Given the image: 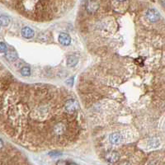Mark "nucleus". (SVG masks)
<instances>
[{"label":"nucleus","mask_w":165,"mask_h":165,"mask_svg":"<svg viewBox=\"0 0 165 165\" xmlns=\"http://www.w3.org/2000/svg\"><path fill=\"white\" fill-rule=\"evenodd\" d=\"M22 35L23 37H25L27 39H30L34 37V31L29 27H25L22 30Z\"/></svg>","instance_id":"obj_5"},{"label":"nucleus","mask_w":165,"mask_h":165,"mask_svg":"<svg viewBox=\"0 0 165 165\" xmlns=\"http://www.w3.org/2000/svg\"><path fill=\"white\" fill-rule=\"evenodd\" d=\"M78 59L75 55H70L67 59V65L69 67H74L76 64H78Z\"/></svg>","instance_id":"obj_8"},{"label":"nucleus","mask_w":165,"mask_h":165,"mask_svg":"<svg viewBox=\"0 0 165 165\" xmlns=\"http://www.w3.org/2000/svg\"><path fill=\"white\" fill-rule=\"evenodd\" d=\"M64 107H65V110L67 111L68 112L72 113V112H73L74 111L76 110V104H75V102H74L73 100H69L65 103Z\"/></svg>","instance_id":"obj_7"},{"label":"nucleus","mask_w":165,"mask_h":165,"mask_svg":"<svg viewBox=\"0 0 165 165\" xmlns=\"http://www.w3.org/2000/svg\"><path fill=\"white\" fill-rule=\"evenodd\" d=\"M57 165H66V164H65V162H64V161H59L57 163Z\"/></svg>","instance_id":"obj_17"},{"label":"nucleus","mask_w":165,"mask_h":165,"mask_svg":"<svg viewBox=\"0 0 165 165\" xmlns=\"http://www.w3.org/2000/svg\"><path fill=\"white\" fill-rule=\"evenodd\" d=\"M69 165H77V164H69Z\"/></svg>","instance_id":"obj_19"},{"label":"nucleus","mask_w":165,"mask_h":165,"mask_svg":"<svg viewBox=\"0 0 165 165\" xmlns=\"http://www.w3.org/2000/svg\"><path fill=\"white\" fill-rule=\"evenodd\" d=\"M146 17L149 22L155 23L160 18V13H159L158 10L154 9V8H149V9L147 10Z\"/></svg>","instance_id":"obj_1"},{"label":"nucleus","mask_w":165,"mask_h":165,"mask_svg":"<svg viewBox=\"0 0 165 165\" xmlns=\"http://www.w3.org/2000/svg\"><path fill=\"white\" fill-rule=\"evenodd\" d=\"M21 74L23 76H29L31 74V69H30L29 67L25 66V67H23L21 69Z\"/></svg>","instance_id":"obj_12"},{"label":"nucleus","mask_w":165,"mask_h":165,"mask_svg":"<svg viewBox=\"0 0 165 165\" xmlns=\"http://www.w3.org/2000/svg\"><path fill=\"white\" fill-rule=\"evenodd\" d=\"M6 53L7 52V46L4 42H0V53Z\"/></svg>","instance_id":"obj_13"},{"label":"nucleus","mask_w":165,"mask_h":165,"mask_svg":"<svg viewBox=\"0 0 165 165\" xmlns=\"http://www.w3.org/2000/svg\"><path fill=\"white\" fill-rule=\"evenodd\" d=\"M66 82H67V83H69V85H72V84L73 83V78H70V79L67 80V81H66Z\"/></svg>","instance_id":"obj_15"},{"label":"nucleus","mask_w":165,"mask_h":165,"mask_svg":"<svg viewBox=\"0 0 165 165\" xmlns=\"http://www.w3.org/2000/svg\"><path fill=\"white\" fill-rule=\"evenodd\" d=\"M5 58L9 61H13L18 58V55L15 51H7L5 53Z\"/></svg>","instance_id":"obj_9"},{"label":"nucleus","mask_w":165,"mask_h":165,"mask_svg":"<svg viewBox=\"0 0 165 165\" xmlns=\"http://www.w3.org/2000/svg\"><path fill=\"white\" fill-rule=\"evenodd\" d=\"M3 146H4V142H3L2 140H0V149L3 148Z\"/></svg>","instance_id":"obj_18"},{"label":"nucleus","mask_w":165,"mask_h":165,"mask_svg":"<svg viewBox=\"0 0 165 165\" xmlns=\"http://www.w3.org/2000/svg\"><path fill=\"white\" fill-rule=\"evenodd\" d=\"M64 126L63 124L59 123L57 124L55 126V132L57 135H61V134L64 132Z\"/></svg>","instance_id":"obj_11"},{"label":"nucleus","mask_w":165,"mask_h":165,"mask_svg":"<svg viewBox=\"0 0 165 165\" xmlns=\"http://www.w3.org/2000/svg\"><path fill=\"white\" fill-rule=\"evenodd\" d=\"M59 42L63 46H69L71 43V37L69 34L66 33H60L59 35Z\"/></svg>","instance_id":"obj_3"},{"label":"nucleus","mask_w":165,"mask_h":165,"mask_svg":"<svg viewBox=\"0 0 165 165\" xmlns=\"http://www.w3.org/2000/svg\"><path fill=\"white\" fill-rule=\"evenodd\" d=\"M98 7H99V4H98V3L96 2V1H88L87 3V6H86V8L87 10L90 13H95L97 8H98Z\"/></svg>","instance_id":"obj_4"},{"label":"nucleus","mask_w":165,"mask_h":165,"mask_svg":"<svg viewBox=\"0 0 165 165\" xmlns=\"http://www.w3.org/2000/svg\"><path fill=\"white\" fill-rule=\"evenodd\" d=\"M121 140V135L118 132H114V133L111 134L110 136H109V140L111 144L116 145V144H118Z\"/></svg>","instance_id":"obj_6"},{"label":"nucleus","mask_w":165,"mask_h":165,"mask_svg":"<svg viewBox=\"0 0 165 165\" xmlns=\"http://www.w3.org/2000/svg\"><path fill=\"white\" fill-rule=\"evenodd\" d=\"M106 159L111 164H114L120 159V154L116 151H109L106 154Z\"/></svg>","instance_id":"obj_2"},{"label":"nucleus","mask_w":165,"mask_h":165,"mask_svg":"<svg viewBox=\"0 0 165 165\" xmlns=\"http://www.w3.org/2000/svg\"><path fill=\"white\" fill-rule=\"evenodd\" d=\"M9 23V18H8L7 16H0V26L7 27V26H8Z\"/></svg>","instance_id":"obj_10"},{"label":"nucleus","mask_w":165,"mask_h":165,"mask_svg":"<svg viewBox=\"0 0 165 165\" xmlns=\"http://www.w3.org/2000/svg\"><path fill=\"white\" fill-rule=\"evenodd\" d=\"M49 154L51 156H59L61 155V153H60V152H51Z\"/></svg>","instance_id":"obj_14"},{"label":"nucleus","mask_w":165,"mask_h":165,"mask_svg":"<svg viewBox=\"0 0 165 165\" xmlns=\"http://www.w3.org/2000/svg\"><path fill=\"white\" fill-rule=\"evenodd\" d=\"M119 165H130L129 162H126V161H124V162H121Z\"/></svg>","instance_id":"obj_16"}]
</instances>
